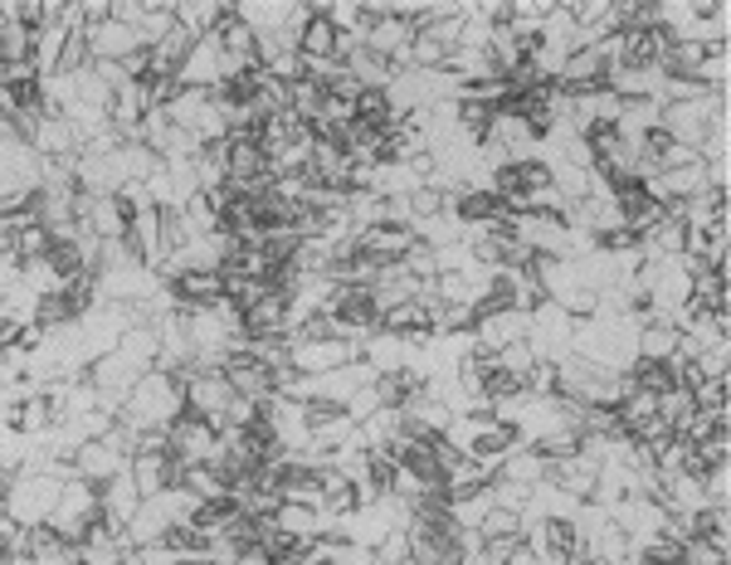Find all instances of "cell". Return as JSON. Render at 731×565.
Masks as SVG:
<instances>
[{"instance_id": "6da1fadb", "label": "cell", "mask_w": 731, "mask_h": 565, "mask_svg": "<svg viewBox=\"0 0 731 565\" xmlns=\"http://www.w3.org/2000/svg\"><path fill=\"white\" fill-rule=\"evenodd\" d=\"M181 414H186V390H181V380L166 376V371H146L137 386H132V396L122 400L117 424H132L137 434H146V429H171Z\"/></svg>"}, {"instance_id": "7a4b0ae2", "label": "cell", "mask_w": 731, "mask_h": 565, "mask_svg": "<svg viewBox=\"0 0 731 565\" xmlns=\"http://www.w3.org/2000/svg\"><path fill=\"white\" fill-rule=\"evenodd\" d=\"M59 477H49V473H20L16 477V487H10V497H6V517H16L20 526H40L54 517V507H59Z\"/></svg>"}, {"instance_id": "3957f363", "label": "cell", "mask_w": 731, "mask_h": 565, "mask_svg": "<svg viewBox=\"0 0 731 565\" xmlns=\"http://www.w3.org/2000/svg\"><path fill=\"white\" fill-rule=\"evenodd\" d=\"M127 473H132V483H137L142 497H156V493H171V487H181V473H186V463L171 459L166 449H142V453H132Z\"/></svg>"}, {"instance_id": "277c9868", "label": "cell", "mask_w": 731, "mask_h": 565, "mask_svg": "<svg viewBox=\"0 0 731 565\" xmlns=\"http://www.w3.org/2000/svg\"><path fill=\"white\" fill-rule=\"evenodd\" d=\"M215 444H219V434L205 420H195V414H181V420L166 429V453L171 459H181L186 469L191 463H210Z\"/></svg>"}, {"instance_id": "5b68a950", "label": "cell", "mask_w": 731, "mask_h": 565, "mask_svg": "<svg viewBox=\"0 0 731 565\" xmlns=\"http://www.w3.org/2000/svg\"><path fill=\"white\" fill-rule=\"evenodd\" d=\"M351 361H361V347L357 341H292V371L298 376H327V371H337V366H351Z\"/></svg>"}, {"instance_id": "8992f818", "label": "cell", "mask_w": 731, "mask_h": 565, "mask_svg": "<svg viewBox=\"0 0 731 565\" xmlns=\"http://www.w3.org/2000/svg\"><path fill=\"white\" fill-rule=\"evenodd\" d=\"M512 341H527V312L503 307V312H483L473 322V347L478 351H503Z\"/></svg>"}, {"instance_id": "52a82bcc", "label": "cell", "mask_w": 731, "mask_h": 565, "mask_svg": "<svg viewBox=\"0 0 731 565\" xmlns=\"http://www.w3.org/2000/svg\"><path fill=\"white\" fill-rule=\"evenodd\" d=\"M219 376H225V386L235 390L239 400H254V404H259V400L274 396V371H268V366H259L254 356H244V351L229 356Z\"/></svg>"}, {"instance_id": "ba28073f", "label": "cell", "mask_w": 731, "mask_h": 565, "mask_svg": "<svg viewBox=\"0 0 731 565\" xmlns=\"http://www.w3.org/2000/svg\"><path fill=\"white\" fill-rule=\"evenodd\" d=\"M83 225H89L97 239H122L132 229V210H127V201H122V195H93Z\"/></svg>"}, {"instance_id": "9c48e42d", "label": "cell", "mask_w": 731, "mask_h": 565, "mask_svg": "<svg viewBox=\"0 0 731 565\" xmlns=\"http://www.w3.org/2000/svg\"><path fill=\"white\" fill-rule=\"evenodd\" d=\"M97 507H103V517H113V522H122V526L137 517L142 493H137V483H132L127 469H122L117 477H107V483H97Z\"/></svg>"}, {"instance_id": "30bf717a", "label": "cell", "mask_w": 731, "mask_h": 565, "mask_svg": "<svg viewBox=\"0 0 731 565\" xmlns=\"http://www.w3.org/2000/svg\"><path fill=\"white\" fill-rule=\"evenodd\" d=\"M122 469H127V459H117V453L107 444H97V439L73 449V477H83V483H93V487L107 483V477H117Z\"/></svg>"}, {"instance_id": "8fae6325", "label": "cell", "mask_w": 731, "mask_h": 565, "mask_svg": "<svg viewBox=\"0 0 731 565\" xmlns=\"http://www.w3.org/2000/svg\"><path fill=\"white\" fill-rule=\"evenodd\" d=\"M284 327H288L284 292H264V298L244 312V337H284Z\"/></svg>"}, {"instance_id": "7c38bea8", "label": "cell", "mask_w": 731, "mask_h": 565, "mask_svg": "<svg viewBox=\"0 0 731 565\" xmlns=\"http://www.w3.org/2000/svg\"><path fill=\"white\" fill-rule=\"evenodd\" d=\"M678 322L673 317H649V322L639 327V361H673L678 351Z\"/></svg>"}, {"instance_id": "4fadbf2b", "label": "cell", "mask_w": 731, "mask_h": 565, "mask_svg": "<svg viewBox=\"0 0 731 565\" xmlns=\"http://www.w3.org/2000/svg\"><path fill=\"white\" fill-rule=\"evenodd\" d=\"M225 16H229V6H219V0H186V6H176V24L181 30H191L195 40L215 34Z\"/></svg>"}, {"instance_id": "5bb4252c", "label": "cell", "mask_w": 731, "mask_h": 565, "mask_svg": "<svg viewBox=\"0 0 731 565\" xmlns=\"http://www.w3.org/2000/svg\"><path fill=\"white\" fill-rule=\"evenodd\" d=\"M332 49H337V30L322 16H312L308 30H302V40H298V54L302 59H332Z\"/></svg>"}, {"instance_id": "9a60e30c", "label": "cell", "mask_w": 731, "mask_h": 565, "mask_svg": "<svg viewBox=\"0 0 731 565\" xmlns=\"http://www.w3.org/2000/svg\"><path fill=\"white\" fill-rule=\"evenodd\" d=\"M357 122H371V127H390V122H400L395 113H390V97L385 89H361L357 93Z\"/></svg>"}, {"instance_id": "2e32d148", "label": "cell", "mask_w": 731, "mask_h": 565, "mask_svg": "<svg viewBox=\"0 0 731 565\" xmlns=\"http://www.w3.org/2000/svg\"><path fill=\"white\" fill-rule=\"evenodd\" d=\"M375 561L381 565H395V561H410V536L405 532H390L381 546H375Z\"/></svg>"}, {"instance_id": "e0dca14e", "label": "cell", "mask_w": 731, "mask_h": 565, "mask_svg": "<svg viewBox=\"0 0 731 565\" xmlns=\"http://www.w3.org/2000/svg\"><path fill=\"white\" fill-rule=\"evenodd\" d=\"M117 565H146V561H142V551H127V556H122Z\"/></svg>"}]
</instances>
